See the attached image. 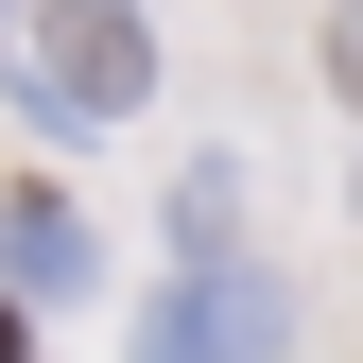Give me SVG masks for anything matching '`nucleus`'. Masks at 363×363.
I'll return each instance as SVG.
<instances>
[{"mask_svg":"<svg viewBox=\"0 0 363 363\" xmlns=\"http://www.w3.org/2000/svg\"><path fill=\"white\" fill-rule=\"evenodd\" d=\"M139 104H156L139 0H52V18H35V121H52V139H104V121H139Z\"/></svg>","mask_w":363,"mask_h":363,"instance_id":"obj_1","label":"nucleus"},{"mask_svg":"<svg viewBox=\"0 0 363 363\" xmlns=\"http://www.w3.org/2000/svg\"><path fill=\"white\" fill-rule=\"evenodd\" d=\"M277 346H294V294L259 259H173L139 311V363H277Z\"/></svg>","mask_w":363,"mask_h":363,"instance_id":"obj_2","label":"nucleus"},{"mask_svg":"<svg viewBox=\"0 0 363 363\" xmlns=\"http://www.w3.org/2000/svg\"><path fill=\"white\" fill-rule=\"evenodd\" d=\"M0 277H18V294H86V277H104V242H86L52 191H18V208H0Z\"/></svg>","mask_w":363,"mask_h":363,"instance_id":"obj_3","label":"nucleus"},{"mask_svg":"<svg viewBox=\"0 0 363 363\" xmlns=\"http://www.w3.org/2000/svg\"><path fill=\"white\" fill-rule=\"evenodd\" d=\"M225 225H242V173H225V156H191V173H173V242H191V259H225Z\"/></svg>","mask_w":363,"mask_h":363,"instance_id":"obj_4","label":"nucleus"},{"mask_svg":"<svg viewBox=\"0 0 363 363\" xmlns=\"http://www.w3.org/2000/svg\"><path fill=\"white\" fill-rule=\"evenodd\" d=\"M329 69H346V86H363V0H346V18H329Z\"/></svg>","mask_w":363,"mask_h":363,"instance_id":"obj_5","label":"nucleus"},{"mask_svg":"<svg viewBox=\"0 0 363 363\" xmlns=\"http://www.w3.org/2000/svg\"><path fill=\"white\" fill-rule=\"evenodd\" d=\"M0 363H18V311H0Z\"/></svg>","mask_w":363,"mask_h":363,"instance_id":"obj_6","label":"nucleus"},{"mask_svg":"<svg viewBox=\"0 0 363 363\" xmlns=\"http://www.w3.org/2000/svg\"><path fill=\"white\" fill-rule=\"evenodd\" d=\"M346 208H363V173H346Z\"/></svg>","mask_w":363,"mask_h":363,"instance_id":"obj_7","label":"nucleus"}]
</instances>
